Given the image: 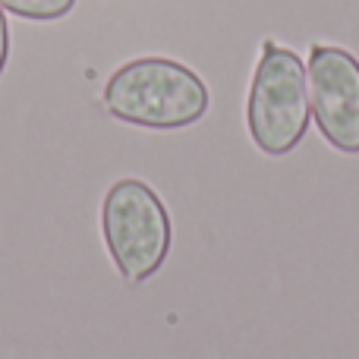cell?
Returning <instances> with one entry per match:
<instances>
[{
	"instance_id": "1",
	"label": "cell",
	"mask_w": 359,
	"mask_h": 359,
	"mask_svg": "<svg viewBox=\"0 0 359 359\" xmlns=\"http://www.w3.org/2000/svg\"><path fill=\"white\" fill-rule=\"evenodd\" d=\"M101 98L111 117L142 130H183L198 123L211 107L202 76L170 57L126 60L104 82Z\"/></svg>"
},
{
	"instance_id": "4",
	"label": "cell",
	"mask_w": 359,
	"mask_h": 359,
	"mask_svg": "<svg viewBox=\"0 0 359 359\" xmlns=\"http://www.w3.org/2000/svg\"><path fill=\"white\" fill-rule=\"evenodd\" d=\"M312 120L331 149L359 155V60L347 48L316 44L309 50Z\"/></svg>"
},
{
	"instance_id": "2",
	"label": "cell",
	"mask_w": 359,
	"mask_h": 359,
	"mask_svg": "<svg viewBox=\"0 0 359 359\" xmlns=\"http://www.w3.org/2000/svg\"><path fill=\"white\" fill-rule=\"evenodd\" d=\"M309 120V69L303 57L268 38L249 82V139L268 158H284L306 139Z\"/></svg>"
},
{
	"instance_id": "3",
	"label": "cell",
	"mask_w": 359,
	"mask_h": 359,
	"mask_svg": "<svg viewBox=\"0 0 359 359\" xmlns=\"http://www.w3.org/2000/svg\"><path fill=\"white\" fill-rule=\"evenodd\" d=\"M101 236L120 278L126 284H142L168 262L174 224L168 205L145 180L123 177L104 192Z\"/></svg>"
},
{
	"instance_id": "6",
	"label": "cell",
	"mask_w": 359,
	"mask_h": 359,
	"mask_svg": "<svg viewBox=\"0 0 359 359\" xmlns=\"http://www.w3.org/2000/svg\"><path fill=\"white\" fill-rule=\"evenodd\" d=\"M6 60H10V25H6V16L0 10V76L6 69Z\"/></svg>"
},
{
	"instance_id": "5",
	"label": "cell",
	"mask_w": 359,
	"mask_h": 359,
	"mask_svg": "<svg viewBox=\"0 0 359 359\" xmlns=\"http://www.w3.org/2000/svg\"><path fill=\"white\" fill-rule=\"evenodd\" d=\"M76 0H0V10L13 16L32 19V22H54V19L69 16Z\"/></svg>"
}]
</instances>
